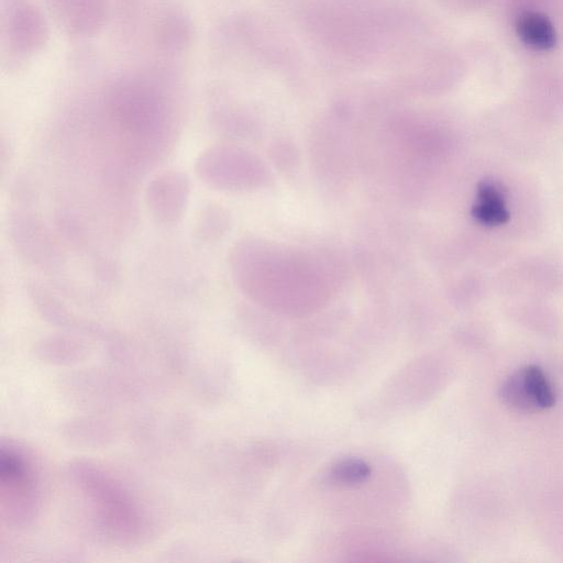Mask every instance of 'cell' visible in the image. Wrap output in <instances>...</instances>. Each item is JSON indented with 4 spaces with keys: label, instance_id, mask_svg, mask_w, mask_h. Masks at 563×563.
Wrapping results in <instances>:
<instances>
[{
    "label": "cell",
    "instance_id": "cell-1",
    "mask_svg": "<svg viewBox=\"0 0 563 563\" xmlns=\"http://www.w3.org/2000/svg\"><path fill=\"white\" fill-rule=\"evenodd\" d=\"M246 153L225 145L206 148L197 158L196 173L211 188L239 190L250 184Z\"/></svg>",
    "mask_w": 563,
    "mask_h": 563
},
{
    "label": "cell",
    "instance_id": "cell-2",
    "mask_svg": "<svg viewBox=\"0 0 563 563\" xmlns=\"http://www.w3.org/2000/svg\"><path fill=\"white\" fill-rule=\"evenodd\" d=\"M189 195V177L181 170L169 169L151 179L145 189V202L159 223L170 225L183 218Z\"/></svg>",
    "mask_w": 563,
    "mask_h": 563
},
{
    "label": "cell",
    "instance_id": "cell-3",
    "mask_svg": "<svg viewBox=\"0 0 563 563\" xmlns=\"http://www.w3.org/2000/svg\"><path fill=\"white\" fill-rule=\"evenodd\" d=\"M1 490L8 508L25 515L31 508L34 494V474L25 456L13 448L1 449Z\"/></svg>",
    "mask_w": 563,
    "mask_h": 563
},
{
    "label": "cell",
    "instance_id": "cell-4",
    "mask_svg": "<svg viewBox=\"0 0 563 563\" xmlns=\"http://www.w3.org/2000/svg\"><path fill=\"white\" fill-rule=\"evenodd\" d=\"M516 388L510 386L509 398L515 402L520 398V404L525 405L527 400L539 408H550L554 405V394L551 386L542 372L537 365L527 366L520 374L518 380L511 383Z\"/></svg>",
    "mask_w": 563,
    "mask_h": 563
},
{
    "label": "cell",
    "instance_id": "cell-5",
    "mask_svg": "<svg viewBox=\"0 0 563 563\" xmlns=\"http://www.w3.org/2000/svg\"><path fill=\"white\" fill-rule=\"evenodd\" d=\"M517 32L528 46L545 51L555 44V31L550 20L537 12H526L518 18Z\"/></svg>",
    "mask_w": 563,
    "mask_h": 563
},
{
    "label": "cell",
    "instance_id": "cell-6",
    "mask_svg": "<svg viewBox=\"0 0 563 563\" xmlns=\"http://www.w3.org/2000/svg\"><path fill=\"white\" fill-rule=\"evenodd\" d=\"M227 218L224 211L213 203L203 206L195 221V234L205 242L219 239L225 229Z\"/></svg>",
    "mask_w": 563,
    "mask_h": 563
},
{
    "label": "cell",
    "instance_id": "cell-7",
    "mask_svg": "<svg viewBox=\"0 0 563 563\" xmlns=\"http://www.w3.org/2000/svg\"><path fill=\"white\" fill-rule=\"evenodd\" d=\"M371 473L372 468L364 460L351 457L334 465L331 477L343 485H356L365 482Z\"/></svg>",
    "mask_w": 563,
    "mask_h": 563
}]
</instances>
